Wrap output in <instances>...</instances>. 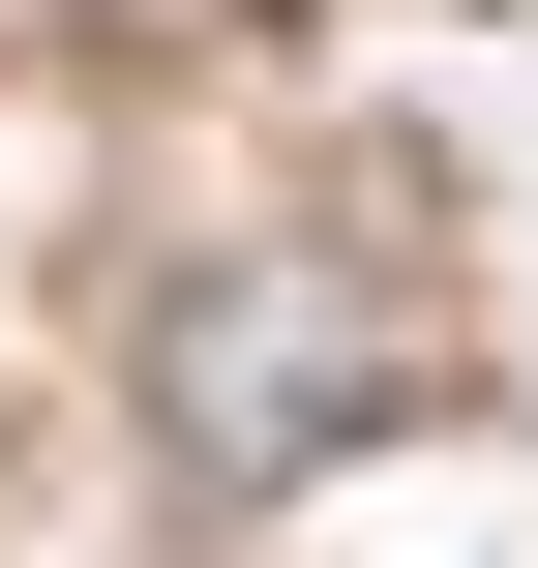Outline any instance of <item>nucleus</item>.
I'll return each mask as SVG.
<instances>
[{"label": "nucleus", "mask_w": 538, "mask_h": 568, "mask_svg": "<svg viewBox=\"0 0 538 568\" xmlns=\"http://www.w3.org/2000/svg\"><path fill=\"white\" fill-rule=\"evenodd\" d=\"M389 419H419L389 270H300V240L180 270V329H150V449H180L210 509H270V479H329V449H389Z\"/></svg>", "instance_id": "f257e3e1"}, {"label": "nucleus", "mask_w": 538, "mask_h": 568, "mask_svg": "<svg viewBox=\"0 0 538 568\" xmlns=\"http://www.w3.org/2000/svg\"><path fill=\"white\" fill-rule=\"evenodd\" d=\"M419 568H538V509H509V479H479V509H449V539H419Z\"/></svg>", "instance_id": "f03ea898"}]
</instances>
